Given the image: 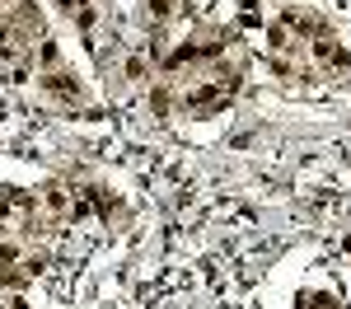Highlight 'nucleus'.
Here are the masks:
<instances>
[{"label":"nucleus","mask_w":351,"mask_h":309,"mask_svg":"<svg viewBox=\"0 0 351 309\" xmlns=\"http://www.w3.org/2000/svg\"><path fill=\"white\" fill-rule=\"evenodd\" d=\"M43 89H47V94H56V99H71V103L80 99V84L71 80L66 71H47V75H43Z\"/></svg>","instance_id":"7ed1b4c3"},{"label":"nucleus","mask_w":351,"mask_h":309,"mask_svg":"<svg viewBox=\"0 0 351 309\" xmlns=\"http://www.w3.org/2000/svg\"><path fill=\"white\" fill-rule=\"evenodd\" d=\"M309 52H314V61H319L324 71H332V75H347V71H351L347 47H342L337 38H328V33H319V38L309 42Z\"/></svg>","instance_id":"f257e3e1"},{"label":"nucleus","mask_w":351,"mask_h":309,"mask_svg":"<svg viewBox=\"0 0 351 309\" xmlns=\"http://www.w3.org/2000/svg\"><path fill=\"white\" fill-rule=\"evenodd\" d=\"M300 309H319V305H300Z\"/></svg>","instance_id":"39448f33"},{"label":"nucleus","mask_w":351,"mask_h":309,"mask_svg":"<svg viewBox=\"0 0 351 309\" xmlns=\"http://www.w3.org/2000/svg\"><path fill=\"white\" fill-rule=\"evenodd\" d=\"M56 5H61V10H66V14H71V19H80L84 28H89V19H94V10H89V5H94V0H56Z\"/></svg>","instance_id":"20e7f679"},{"label":"nucleus","mask_w":351,"mask_h":309,"mask_svg":"<svg viewBox=\"0 0 351 309\" xmlns=\"http://www.w3.org/2000/svg\"><path fill=\"white\" fill-rule=\"evenodd\" d=\"M38 206H43L47 216H71V211H75V193H71L66 183H47L43 197H38Z\"/></svg>","instance_id":"f03ea898"}]
</instances>
